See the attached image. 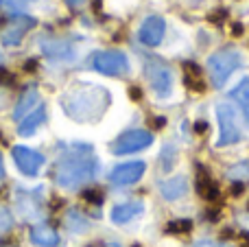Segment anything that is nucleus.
Masks as SVG:
<instances>
[{
  "label": "nucleus",
  "instance_id": "f257e3e1",
  "mask_svg": "<svg viewBox=\"0 0 249 247\" xmlns=\"http://www.w3.org/2000/svg\"><path fill=\"white\" fill-rule=\"evenodd\" d=\"M61 107L66 116L77 123H94L107 112L109 92L101 86L79 83L61 96Z\"/></svg>",
  "mask_w": 249,
  "mask_h": 247
},
{
  "label": "nucleus",
  "instance_id": "f03ea898",
  "mask_svg": "<svg viewBox=\"0 0 249 247\" xmlns=\"http://www.w3.org/2000/svg\"><path fill=\"white\" fill-rule=\"evenodd\" d=\"M96 171H99V164H96L94 156H90L86 151H81V153L74 151V153L64 156L57 162L55 179L61 188H77L83 182L94 177Z\"/></svg>",
  "mask_w": 249,
  "mask_h": 247
},
{
  "label": "nucleus",
  "instance_id": "7ed1b4c3",
  "mask_svg": "<svg viewBox=\"0 0 249 247\" xmlns=\"http://www.w3.org/2000/svg\"><path fill=\"white\" fill-rule=\"evenodd\" d=\"M241 66V53L236 48H221V51L212 53L208 59V72L212 77V83L216 88H223L230 74Z\"/></svg>",
  "mask_w": 249,
  "mask_h": 247
},
{
  "label": "nucleus",
  "instance_id": "20e7f679",
  "mask_svg": "<svg viewBox=\"0 0 249 247\" xmlns=\"http://www.w3.org/2000/svg\"><path fill=\"white\" fill-rule=\"evenodd\" d=\"M144 74L149 79V86L158 96H168L173 90V72L168 64H164L160 57H149L144 64Z\"/></svg>",
  "mask_w": 249,
  "mask_h": 247
},
{
  "label": "nucleus",
  "instance_id": "39448f33",
  "mask_svg": "<svg viewBox=\"0 0 249 247\" xmlns=\"http://www.w3.org/2000/svg\"><path fill=\"white\" fill-rule=\"evenodd\" d=\"M216 121H219V140L216 147H228L241 140V129L236 123V112L230 103H219L216 105Z\"/></svg>",
  "mask_w": 249,
  "mask_h": 247
},
{
  "label": "nucleus",
  "instance_id": "423d86ee",
  "mask_svg": "<svg viewBox=\"0 0 249 247\" xmlns=\"http://www.w3.org/2000/svg\"><path fill=\"white\" fill-rule=\"evenodd\" d=\"M92 66L99 70L101 74H109V77H121L129 72V61L121 51H101L92 55Z\"/></svg>",
  "mask_w": 249,
  "mask_h": 247
},
{
  "label": "nucleus",
  "instance_id": "0eeeda50",
  "mask_svg": "<svg viewBox=\"0 0 249 247\" xmlns=\"http://www.w3.org/2000/svg\"><path fill=\"white\" fill-rule=\"evenodd\" d=\"M153 142V136L144 129H133V131H124L123 136H118L112 142V153L116 156H127V153H136L146 149Z\"/></svg>",
  "mask_w": 249,
  "mask_h": 247
},
{
  "label": "nucleus",
  "instance_id": "6e6552de",
  "mask_svg": "<svg viewBox=\"0 0 249 247\" xmlns=\"http://www.w3.org/2000/svg\"><path fill=\"white\" fill-rule=\"evenodd\" d=\"M11 156H13V162H16L18 169H20L24 175H31V177L37 175L39 169H42V164H44L42 153L33 151V149H29V147H13Z\"/></svg>",
  "mask_w": 249,
  "mask_h": 247
},
{
  "label": "nucleus",
  "instance_id": "1a4fd4ad",
  "mask_svg": "<svg viewBox=\"0 0 249 247\" xmlns=\"http://www.w3.org/2000/svg\"><path fill=\"white\" fill-rule=\"evenodd\" d=\"M164 31H166V22H164V18L151 16L142 22L138 37H140V42L144 44V46H158L164 37Z\"/></svg>",
  "mask_w": 249,
  "mask_h": 247
},
{
  "label": "nucleus",
  "instance_id": "9d476101",
  "mask_svg": "<svg viewBox=\"0 0 249 247\" xmlns=\"http://www.w3.org/2000/svg\"><path fill=\"white\" fill-rule=\"evenodd\" d=\"M144 162H127L112 171V184L116 186H131L144 175Z\"/></svg>",
  "mask_w": 249,
  "mask_h": 247
},
{
  "label": "nucleus",
  "instance_id": "9b49d317",
  "mask_svg": "<svg viewBox=\"0 0 249 247\" xmlns=\"http://www.w3.org/2000/svg\"><path fill=\"white\" fill-rule=\"evenodd\" d=\"M33 24L35 22L31 20V18H18V20H13L11 24L2 31L0 39H2V44H7V46H16V44H20L22 37L33 29Z\"/></svg>",
  "mask_w": 249,
  "mask_h": 247
},
{
  "label": "nucleus",
  "instance_id": "f8f14e48",
  "mask_svg": "<svg viewBox=\"0 0 249 247\" xmlns=\"http://www.w3.org/2000/svg\"><path fill=\"white\" fill-rule=\"evenodd\" d=\"M197 193L203 197L206 201H216L221 199V191L214 182H212L210 173L203 169L201 164H197Z\"/></svg>",
  "mask_w": 249,
  "mask_h": 247
},
{
  "label": "nucleus",
  "instance_id": "ddd939ff",
  "mask_svg": "<svg viewBox=\"0 0 249 247\" xmlns=\"http://www.w3.org/2000/svg\"><path fill=\"white\" fill-rule=\"evenodd\" d=\"M142 201H127V204H121V206H114L112 208V221L118 223V226H123V223H129L131 219H136L138 214L142 212Z\"/></svg>",
  "mask_w": 249,
  "mask_h": 247
},
{
  "label": "nucleus",
  "instance_id": "4468645a",
  "mask_svg": "<svg viewBox=\"0 0 249 247\" xmlns=\"http://www.w3.org/2000/svg\"><path fill=\"white\" fill-rule=\"evenodd\" d=\"M186 191H188V182H186V177H173V179H166V182L160 184V193H162V197L168 199V201L179 199Z\"/></svg>",
  "mask_w": 249,
  "mask_h": 247
},
{
  "label": "nucleus",
  "instance_id": "2eb2a0df",
  "mask_svg": "<svg viewBox=\"0 0 249 247\" xmlns=\"http://www.w3.org/2000/svg\"><path fill=\"white\" fill-rule=\"evenodd\" d=\"M44 121H46V107H44V105H37V107H35V112H31L29 116L20 123L18 134H20V136H31Z\"/></svg>",
  "mask_w": 249,
  "mask_h": 247
},
{
  "label": "nucleus",
  "instance_id": "dca6fc26",
  "mask_svg": "<svg viewBox=\"0 0 249 247\" xmlns=\"http://www.w3.org/2000/svg\"><path fill=\"white\" fill-rule=\"evenodd\" d=\"M31 241H33L37 247H57L59 245L57 232L51 230V228H44V226H37L31 230Z\"/></svg>",
  "mask_w": 249,
  "mask_h": 247
},
{
  "label": "nucleus",
  "instance_id": "f3484780",
  "mask_svg": "<svg viewBox=\"0 0 249 247\" xmlns=\"http://www.w3.org/2000/svg\"><path fill=\"white\" fill-rule=\"evenodd\" d=\"M39 103V94L35 88H29V90L24 92V94L20 96V101H18L16 105V112H13V118L16 121H20V118H24L26 112H33V105Z\"/></svg>",
  "mask_w": 249,
  "mask_h": 247
},
{
  "label": "nucleus",
  "instance_id": "a211bd4d",
  "mask_svg": "<svg viewBox=\"0 0 249 247\" xmlns=\"http://www.w3.org/2000/svg\"><path fill=\"white\" fill-rule=\"evenodd\" d=\"M42 51L46 53L53 59H66V57L72 55V48H70L68 42H61V39H51V42L42 44Z\"/></svg>",
  "mask_w": 249,
  "mask_h": 247
},
{
  "label": "nucleus",
  "instance_id": "6ab92c4d",
  "mask_svg": "<svg viewBox=\"0 0 249 247\" xmlns=\"http://www.w3.org/2000/svg\"><path fill=\"white\" fill-rule=\"evenodd\" d=\"M175 164H177V147L175 144H166L162 149V156H160V166H162L164 173H171Z\"/></svg>",
  "mask_w": 249,
  "mask_h": 247
},
{
  "label": "nucleus",
  "instance_id": "aec40b11",
  "mask_svg": "<svg viewBox=\"0 0 249 247\" xmlns=\"http://www.w3.org/2000/svg\"><path fill=\"white\" fill-rule=\"evenodd\" d=\"M66 223H68V228L72 232H77V234H81V232L88 230V221L86 217H83L79 210H70L68 212V219H66Z\"/></svg>",
  "mask_w": 249,
  "mask_h": 247
},
{
  "label": "nucleus",
  "instance_id": "412c9836",
  "mask_svg": "<svg viewBox=\"0 0 249 247\" xmlns=\"http://www.w3.org/2000/svg\"><path fill=\"white\" fill-rule=\"evenodd\" d=\"M168 234H190L193 232V221L190 219H175L166 226Z\"/></svg>",
  "mask_w": 249,
  "mask_h": 247
},
{
  "label": "nucleus",
  "instance_id": "4be33fe9",
  "mask_svg": "<svg viewBox=\"0 0 249 247\" xmlns=\"http://www.w3.org/2000/svg\"><path fill=\"white\" fill-rule=\"evenodd\" d=\"M232 94L243 103V109H245V118H247V123H249V81H243L241 86H238L236 90L232 92Z\"/></svg>",
  "mask_w": 249,
  "mask_h": 247
},
{
  "label": "nucleus",
  "instance_id": "5701e85b",
  "mask_svg": "<svg viewBox=\"0 0 249 247\" xmlns=\"http://www.w3.org/2000/svg\"><path fill=\"white\" fill-rule=\"evenodd\" d=\"M81 197L88 201V204H94V206H101L103 204V199H105V195H103L101 188H88V191L81 193Z\"/></svg>",
  "mask_w": 249,
  "mask_h": 247
},
{
  "label": "nucleus",
  "instance_id": "b1692460",
  "mask_svg": "<svg viewBox=\"0 0 249 247\" xmlns=\"http://www.w3.org/2000/svg\"><path fill=\"white\" fill-rule=\"evenodd\" d=\"M181 66H184V70H186V77L201 79V68H199V64H197V61H190V59H186Z\"/></svg>",
  "mask_w": 249,
  "mask_h": 247
},
{
  "label": "nucleus",
  "instance_id": "393cba45",
  "mask_svg": "<svg viewBox=\"0 0 249 247\" xmlns=\"http://www.w3.org/2000/svg\"><path fill=\"white\" fill-rule=\"evenodd\" d=\"M225 18H228V9H216V11L208 13V22L210 24H223Z\"/></svg>",
  "mask_w": 249,
  "mask_h": 247
},
{
  "label": "nucleus",
  "instance_id": "a878e982",
  "mask_svg": "<svg viewBox=\"0 0 249 247\" xmlns=\"http://www.w3.org/2000/svg\"><path fill=\"white\" fill-rule=\"evenodd\" d=\"M186 88L193 92H206V83H203V79H193V77H186Z\"/></svg>",
  "mask_w": 249,
  "mask_h": 247
},
{
  "label": "nucleus",
  "instance_id": "bb28decb",
  "mask_svg": "<svg viewBox=\"0 0 249 247\" xmlns=\"http://www.w3.org/2000/svg\"><path fill=\"white\" fill-rule=\"evenodd\" d=\"M11 223H13V219H11V214H9V210L0 208V234L7 232L9 228H11Z\"/></svg>",
  "mask_w": 249,
  "mask_h": 247
},
{
  "label": "nucleus",
  "instance_id": "cd10ccee",
  "mask_svg": "<svg viewBox=\"0 0 249 247\" xmlns=\"http://www.w3.org/2000/svg\"><path fill=\"white\" fill-rule=\"evenodd\" d=\"M230 175H232V177H236V179L247 177V175H249V162H241L238 166H234V169L230 171Z\"/></svg>",
  "mask_w": 249,
  "mask_h": 247
},
{
  "label": "nucleus",
  "instance_id": "c85d7f7f",
  "mask_svg": "<svg viewBox=\"0 0 249 247\" xmlns=\"http://www.w3.org/2000/svg\"><path fill=\"white\" fill-rule=\"evenodd\" d=\"M243 191H245V186H243V182H234L232 188H230V195L232 197H241Z\"/></svg>",
  "mask_w": 249,
  "mask_h": 247
},
{
  "label": "nucleus",
  "instance_id": "c756f323",
  "mask_svg": "<svg viewBox=\"0 0 249 247\" xmlns=\"http://www.w3.org/2000/svg\"><path fill=\"white\" fill-rule=\"evenodd\" d=\"M129 99L138 103V101L142 99V90H140V88H138V86H131V88H129Z\"/></svg>",
  "mask_w": 249,
  "mask_h": 247
},
{
  "label": "nucleus",
  "instance_id": "7c9ffc66",
  "mask_svg": "<svg viewBox=\"0 0 249 247\" xmlns=\"http://www.w3.org/2000/svg\"><path fill=\"white\" fill-rule=\"evenodd\" d=\"M151 127H153V129H164V127H166V118H164V116H155L153 121H151Z\"/></svg>",
  "mask_w": 249,
  "mask_h": 247
},
{
  "label": "nucleus",
  "instance_id": "2f4dec72",
  "mask_svg": "<svg viewBox=\"0 0 249 247\" xmlns=\"http://www.w3.org/2000/svg\"><path fill=\"white\" fill-rule=\"evenodd\" d=\"M206 131H208V123L206 121H197V123H195V134H206Z\"/></svg>",
  "mask_w": 249,
  "mask_h": 247
},
{
  "label": "nucleus",
  "instance_id": "473e14b6",
  "mask_svg": "<svg viewBox=\"0 0 249 247\" xmlns=\"http://www.w3.org/2000/svg\"><path fill=\"white\" fill-rule=\"evenodd\" d=\"M219 219H221V210L219 208H210V210H208V221H212V223H214V221H219Z\"/></svg>",
  "mask_w": 249,
  "mask_h": 247
},
{
  "label": "nucleus",
  "instance_id": "72a5a7b5",
  "mask_svg": "<svg viewBox=\"0 0 249 247\" xmlns=\"http://www.w3.org/2000/svg\"><path fill=\"white\" fill-rule=\"evenodd\" d=\"M0 83H13V74H9L7 70L0 68Z\"/></svg>",
  "mask_w": 249,
  "mask_h": 247
},
{
  "label": "nucleus",
  "instance_id": "f704fd0d",
  "mask_svg": "<svg viewBox=\"0 0 249 247\" xmlns=\"http://www.w3.org/2000/svg\"><path fill=\"white\" fill-rule=\"evenodd\" d=\"M243 31H245V29H243L241 22H234V24H232V35H234V37H241Z\"/></svg>",
  "mask_w": 249,
  "mask_h": 247
},
{
  "label": "nucleus",
  "instance_id": "c9c22d12",
  "mask_svg": "<svg viewBox=\"0 0 249 247\" xmlns=\"http://www.w3.org/2000/svg\"><path fill=\"white\" fill-rule=\"evenodd\" d=\"M0 2H2L4 7H20V4L29 2V0H0Z\"/></svg>",
  "mask_w": 249,
  "mask_h": 247
},
{
  "label": "nucleus",
  "instance_id": "e433bc0d",
  "mask_svg": "<svg viewBox=\"0 0 249 247\" xmlns=\"http://www.w3.org/2000/svg\"><path fill=\"white\" fill-rule=\"evenodd\" d=\"M193 247H216V245L210 243V241H199V243H195Z\"/></svg>",
  "mask_w": 249,
  "mask_h": 247
},
{
  "label": "nucleus",
  "instance_id": "4c0bfd02",
  "mask_svg": "<svg viewBox=\"0 0 249 247\" xmlns=\"http://www.w3.org/2000/svg\"><path fill=\"white\" fill-rule=\"evenodd\" d=\"M66 2H68L70 7H79V4H83L86 0H66Z\"/></svg>",
  "mask_w": 249,
  "mask_h": 247
},
{
  "label": "nucleus",
  "instance_id": "58836bf2",
  "mask_svg": "<svg viewBox=\"0 0 249 247\" xmlns=\"http://www.w3.org/2000/svg\"><path fill=\"white\" fill-rule=\"evenodd\" d=\"M241 247H249V236H245V243H243Z\"/></svg>",
  "mask_w": 249,
  "mask_h": 247
},
{
  "label": "nucleus",
  "instance_id": "ea45409f",
  "mask_svg": "<svg viewBox=\"0 0 249 247\" xmlns=\"http://www.w3.org/2000/svg\"><path fill=\"white\" fill-rule=\"evenodd\" d=\"M0 175H2V158H0Z\"/></svg>",
  "mask_w": 249,
  "mask_h": 247
},
{
  "label": "nucleus",
  "instance_id": "a19ab883",
  "mask_svg": "<svg viewBox=\"0 0 249 247\" xmlns=\"http://www.w3.org/2000/svg\"><path fill=\"white\" fill-rule=\"evenodd\" d=\"M247 208H249V201H247Z\"/></svg>",
  "mask_w": 249,
  "mask_h": 247
},
{
  "label": "nucleus",
  "instance_id": "79ce46f5",
  "mask_svg": "<svg viewBox=\"0 0 249 247\" xmlns=\"http://www.w3.org/2000/svg\"><path fill=\"white\" fill-rule=\"evenodd\" d=\"M112 247H118V245H112Z\"/></svg>",
  "mask_w": 249,
  "mask_h": 247
}]
</instances>
